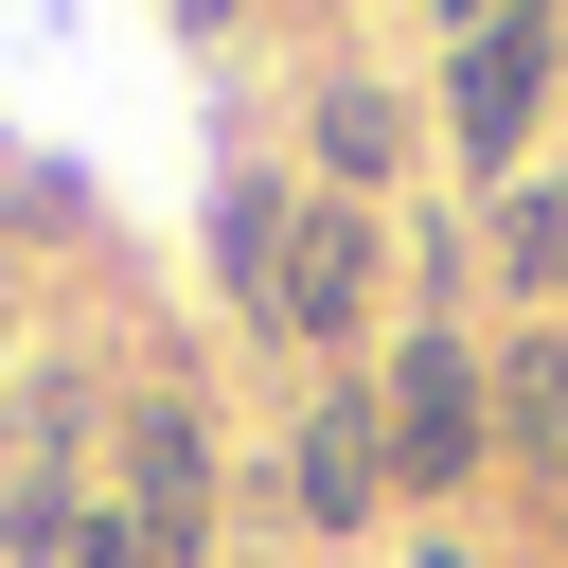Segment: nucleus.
I'll return each mask as SVG.
<instances>
[{"instance_id":"7ed1b4c3","label":"nucleus","mask_w":568,"mask_h":568,"mask_svg":"<svg viewBox=\"0 0 568 568\" xmlns=\"http://www.w3.org/2000/svg\"><path fill=\"white\" fill-rule=\"evenodd\" d=\"M390 231H408V213H373V195H320V178H302V213H284V302H266V337H284V355H355V337H373V302H390V266H408Z\"/></svg>"},{"instance_id":"9d476101","label":"nucleus","mask_w":568,"mask_h":568,"mask_svg":"<svg viewBox=\"0 0 568 568\" xmlns=\"http://www.w3.org/2000/svg\"><path fill=\"white\" fill-rule=\"evenodd\" d=\"M53 568H195V550H178V532H160V515H142V497H89V515H71V550H53Z\"/></svg>"},{"instance_id":"1a4fd4ad","label":"nucleus","mask_w":568,"mask_h":568,"mask_svg":"<svg viewBox=\"0 0 568 568\" xmlns=\"http://www.w3.org/2000/svg\"><path fill=\"white\" fill-rule=\"evenodd\" d=\"M284 213H302V178H213V302L266 337V302H284Z\"/></svg>"},{"instance_id":"6e6552de","label":"nucleus","mask_w":568,"mask_h":568,"mask_svg":"<svg viewBox=\"0 0 568 568\" xmlns=\"http://www.w3.org/2000/svg\"><path fill=\"white\" fill-rule=\"evenodd\" d=\"M479 266H497V302H515V320H568V160H532V178L497 195Z\"/></svg>"},{"instance_id":"0eeeda50","label":"nucleus","mask_w":568,"mask_h":568,"mask_svg":"<svg viewBox=\"0 0 568 568\" xmlns=\"http://www.w3.org/2000/svg\"><path fill=\"white\" fill-rule=\"evenodd\" d=\"M497 462L532 497H568V320H515L497 337Z\"/></svg>"},{"instance_id":"f257e3e1","label":"nucleus","mask_w":568,"mask_h":568,"mask_svg":"<svg viewBox=\"0 0 568 568\" xmlns=\"http://www.w3.org/2000/svg\"><path fill=\"white\" fill-rule=\"evenodd\" d=\"M550 89H568V18H532V0L444 18V53H426V124H444V160H462V178H497V195L532 178Z\"/></svg>"},{"instance_id":"20e7f679","label":"nucleus","mask_w":568,"mask_h":568,"mask_svg":"<svg viewBox=\"0 0 568 568\" xmlns=\"http://www.w3.org/2000/svg\"><path fill=\"white\" fill-rule=\"evenodd\" d=\"M408 142H426V106L373 71V53H337V71H302V160H320V195H373L390 213V178H408Z\"/></svg>"},{"instance_id":"423d86ee","label":"nucleus","mask_w":568,"mask_h":568,"mask_svg":"<svg viewBox=\"0 0 568 568\" xmlns=\"http://www.w3.org/2000/svg\"><path fill=\"white\" fill-rule=\"evenodd\" d=\"M213 479H231L213 408H195V390H142V408H124V479H106V497H142V515H160V532L213 568Z\"/></svg>"},{"instance_id":"39448f33","label":"nucleus","mask_w":568,"mask_h":568,"mask_svg":"<svg viewBox=\"0 0 568 568\" xmlns=\"http://www.w3.org/2000/svg\"><path fill=\"white\" fill-rule=\"evenodd\" d=\"M284 497H302V532H373V515H390L373 373H320V408H302V444H284Z\"/></svg>"},{"instance_id":"f03ea898","label":"nucleus","mask_w":568,"mask_h":568,"mask_svg":"<svg viewBox=\"0 0 568 568\" xmlns=\"http://www.w3.org/2000/svg\"><path fill=\"white\" fill-rule=\"evenodd\" d=\"M373 426H390V497H462L497 462V355L462 320H408L373 355Z\"/></svg>"}]
</instances>
